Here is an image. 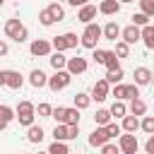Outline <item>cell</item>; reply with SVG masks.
Masks as SVG:
<instances>
[{
    "instance_id": "1",
    "label": "cell",
    "mask_w": 154,
    "mask_h": 154,
    "mask_svg": "<svg viewBox=\"0 0 154 154\" xmlns=\"http://www.w3.org/2000/svg\"><path fill=\"white\" fill-rule=\"evenodd\" d=\"M101 36H103V26H99L96 22H89V24H84V31H82V36H79V43H82L84 48L94 51L96 43L101 41Z\"/></svg>"
},
{
    "instance_id": "2",
    "label": "cell",
    "mask_w": 154,
    "mask_h": 154,
    "mask_svg": "<svg viewBox=\"0 0 154 154\" xmlns=\"http://www.w3.org/2000/svg\"><path fill=\"white\" fill-rule=\"evenodd\" d=\"M14 113H17L19 125H24V128L34 125V120H36V106H34L31 101H19L17 108H14Z\"/></svg>"
},
{
    "instance_id": "3",
    "label": "cell",
    "mask_w": 154,
    "mask_h": 154,
    "mask_svg": "<svg viewBox=\"0 0 154 154\" xmlns=\"http://www.w3.org/2000/svg\"><path fill=\"white\" fill-rule=\"evenodd\" d=\"M70 82H72V75L67 70H55L53 77H48V89L51 91H63L65 87H70Z\"/></svg>"
},
{
    "instance_id": "4",
    "label": "cell",
    "mask_w": 154,
    "mask_h": 154,
    "mask_svg": "<svg viewBox=\"0 0 154 154\" xmlns=\"http://www.w3.org/2000/svg\"><path fill=\"white\" fill-rule=\"evenodd\" d=\"M53 51H70V48H77V43H79V38H77V34H72V31H67V34H60V36H53Z\"/></svg>"
},
{
    "instance_id": "5",
    "label": "cell",
    "mask_w": 154,
    "mask_h": 154,
    "mask_svg": "<svg viewBox=\"0 0 154 154\" xmlns=\"http://www.w3.org/2000/svg\"><path fill=\"white\" fill-rule=\"evenodd\" d=\"M51 51H53V43L48 38H34L29 43V53L34 58H46V55H51Z\"/></svg>"
},
{
    "instance_id": "6",
    "label": "cell",
    "mask_w": 154,
    "mask_h": 154,
    "mask_svg": "<svg viewBox=\"0 0 154 154\" xmlns=\"http://www.w3.org/2000/svg\"><path fill=\"white\" fill-rule=\"evenodd\" d=\"M118 147H120V152H123V154H137L140 142H137L135 132H125V135H120V137H118Z\"/></svg>"
},
{
    "instance_id": "7",
    "label": "cell",
    "mask_w": 154,
    "mask_h": 154,
    "mask_svg": "<svg viewBox=\"0 0 154 154\" xmlns=\"http://www.w3.org/2000/svg\"><path fill=\"white\" fill-rule=\"evenodd\" d=\"M111 96V84L106 79H96L91 87V101H106Z\"/></svg>"
},
{
    "instance_id": "8",
    "label": "cell",
    "mask_w": 154,
    "mask_h": 154,
    "mask_svg": "<svg viewBox=\"0 0 154 154\" xmlns=\"http://www.w3.org/2000/svg\"><path fill=\"white\" fill-rule=\"evenodd\" d=\"M108 140H111V135H108L106 125H96V128H94V132L89 135V144H91V147H103Z\"/></svg>"
},
{
    "instance_id": "9",
    "label": "cell",
    "mask_w": 154,
    "mask_h": 154,
    "mask_svg": "<svg viewBox=\"0 0 154 154\" xmlns=\"http://www.w3.org/2000/svg\"><path fill=\"white\" fill-rule=\"evenodd\" d=\"M87 67H89V63H87V58H82V55H77V58H67V72L75 77V75H82V72H87Z\"/></svg>"
},
{
    "instance_id": "10",
    "label": "cell",
    "mask_w": 154,
    "mask_h": 154,
    "mask_svg": "<svg viewBox=\"0 0 154 154\" xmlns=\"http://www.w3.org/2000/svg\"><path fill=\"white\" fill-rule=\"evenodd\" d=\"M140 38H142V29L135 26V24H128V26L120 31V41H125V43H130V46L137 43Z\"/></svg>"
},
{
    "instance_id": "11",
    "label": "cell",
    "mask_w": 154,
    "mask_h": 154,
    "mask_svg": "<svg viewBox=\"0 0 154 154\" xmlns=\"http://www.w3.org/2000/svg\"><path fill=\"white\" fill-rule=\"evenodd\" d=\"M22 84H24V77L17 70H5V87L17 91V89H22Z\"/></svg>"
},
{
    "instance_id": "12",
    "label": "cell",
    "mask_w": 154,
    "mask_h": 154,
    "mask_svg": "<svg viewBox=\"0 0 154 154\" xmlns=\"http://www.w3.org/2000/svg\"><path fill=\"white\" fill-rule=\"evenodd\" d=\"M96 12H99V7H96V5H84V7H79L77 19H79L82 24H89V22H94V19H96Z\"/></svg>"
},
{
    "instance_id": "13",
    "label": "cell",
    "mask_w": 154,
    "mask_h": 154,
    "mask_svg": "<svg viewBox=\"0 0 154 154\" xmlns=\"http://www.w3.org/2000/svg\"><path fill=\"white\" fill-rule=\"evenodd\" d=\"M29 84H31L34 89H43V87H48V75H46L43 70H31Z\"/></svg>"
},
{
    "instance_id": "14",
    "label": "cell",
    "mask_w": 154,
    "mask_h": 154,
    "mask_svg": "<svg viewBox=\"0 0 154 154\" xmlns=\"http://www.w3.org/2000/svg\"><path fill=\"white\" fill-rule=\"evenodd\" d=\"M99 12L106 14V17H113L120 12V0H101L99 2Z\"/></svg>"
},
{
    "instance_id": "15",
    "label": "cell",
    "mask_w": 154,
    "mask_h": 154,
    "mask_svg": "<svg viewBox=\"0 0 154 154\" xmlns=\"http://www.w3.org/2000/svg\"><path fill=\"white\" fill-rule=\"evenodd\" d=\"M14 118H17L14 108H10V106L0 103V132H2V130H7V125H10V123H12Z\"/></svg>"
},
{
    "instance_id": "16",
    "label": "cell",
    "mask_w": 154,
    "mask_h": 154,
    "mask_svg": "<svg viewBox=\"0 0 154 154\" xmlns=\"http://www.w3.org/2000/svg\"><path fill=\"white\" fill-rule=\"evenodd\" d=\"M132 77H135V84H137V87H144V84L152 82L154 75H152L149 67H135V75H132Z\"/></svg>"
},
{
    "instance_id": "17",
    "label": "cell",
    "mask_w": 154,
    "mask_h": 154,
    "mask_svg": "<svg viewBox=\"0 0 154 154\" xmlns=\"http://www.w3.org/2000/svg\"><path fill=\"white\" fill-rule=\"evenodd\" d=\"M43 137H46V132H43L41 125H29V128H26V140H29L31 144H41Z\"/></svg>"
},
{
    "instance_id": "18",
    "label": "cell",
    "mask_w": 154,
    "mask_h": 154,
    "mask_svg": "<svg viewBox=\"0 0 154 154\" xmlns=\"http://www.w3.org/2000/svg\"><path fill=\"white\" fill-rule=\"evenodd\" d=\"M22 29H24V24H22L19 19H7V22H5V36L12 38V41L17 38V34H19Z\"/></svg>"
},
{
    "instance_id": "19",
    "label": "cell",
    "mask_w": 154,
    "mask_h": 154,
    "mask_svg": "<svg viewBox=\"0 0 154 154\" xmlns=\"http://www.w3.org/2000/svg\"><path fill=\"white\" fill-rule=\"evenodd\" d=\"M48 60H51V67H53V70H65V67H67V58L63 55V51H53V53L48 55Z\"/></svg>"
},
{
    "instance_id": "20",
    "label": "cell",
    "mask_w": 154,
    "mask_h": 154,
    "mask_svg": "<svg viewBox=\"0 0 154 154\" xmlns=\"http://www.w3.org/2000/svg\"><path fill=\"white\" fill-rule=\"evenodd\" d=\"M120 128H123V132H137L140 130V116H125L123 118V123H120Z\"/></svg>"
},
{
    "instance_id": "21",
    "label": "cell",
    "mask_w": 154,
    "mask_h": 154,
    "mask_svg": "<svg viewBox=\"0 0 154 154\" xmlns=\"http://www.w3.org/2000/svg\"><path fill=\"white\" fill-rule=\"evenodd\" d=\"M120 26L116 24V22H106V26H103V38L106 41H116V38H120Z\"/></svg>"
},
{
    "instance_id": "22",
    "label": "cell",
    "mask_w": 154,
    "mask_h": 154,
    "mask_svg": "<svg viewBox=\"0 0 154 154\" xmlns=\"http://www.w3.org/2000/svg\"><path fill=\"white\" fill-rule=\"evenodd\" d=\"M149 51H154V24H147L142 26V38H140Z\"/></svg>"
},
{
    "instance_id": "23",
    "label": "cell",
    "mask_w": 154,
    "mask_h": 154,
    "mask_svg": "<svg viewBox=\"0 0 154 154\" xmlns=\"http://www.w3.org/2000/svg\"><path fill=\"white\" fill-rule=\"evenodd\" d=\"M72 101H75V108H79V111H84V108H89V103H91V94H84V91H77V94L72 96Z\"/></svg>"
},
{
    "instance_id": "24",
    "label": "cell",
    "mask_w": 154,
    "mask_h": 154,
    "mask_svg": "<svg viewBox=\"0 0 154 154\" xmlns=\"http://www.w3.org/2000/svg\"><path fill=\"white\" fill-rule=\"evenodd\" d=\"M53 140H60V142H67L70 140V132H67V123H55V128H53Z\"/></svg>"
},
{
    "instance_id": "25",
    "label": "cell",
    "mask_w": 154,
    "mask_h": 154,
    "mask_svg": "<svg viewBox=\"0 0 154 154\" xmlns=\"http://www.w3.org/2000/svg\"><path fill=\"white\" fill-rule=\"evenodd\" d=\"M108 84H120L123 82V67H116V70H106V77H103Z\"/></svg>"
},
{
    "instance_id": "26",
    "label": "cell",
    "mask_w": 154,
    "mask_h": 154,
    "mask_svg": "<svg viewBox=\"0 0 154 154\" xmlns=\"http://www.w3.org/2000/svg\"><path fill=\"white\" fill-rule=\"evenodd\" d=\"M128 111H130L132 116H144V113H147V103H144L142 99H132V101H130V108H128Z\"/></svg>"
},
{
    "instance_id": "27",
    "label": "cell",
    "mask_w": 154,
    "mask_h": 154,
    "mask_svg": "<svg viewBox=\"0 0 154 154\" xmlns=\"http://www.w3.org/2000/svg\"><path fill=\"white\" fill-rule=\"evenodd\" d=\"M111 96H116V101H125L128 99V84H113V89H111Z\"/></svg>"
},
{
    "instance_id": "28",
    "label": "cell",
    "mask_w": 154,
    "mask_h": 154,
    "mask_svg": "<svg viewBox=\"0 0 154 154\" xmlns=\"http://www.w3.org/2000/svg\"><path fill=\"white\" fill-rule=\"evenodd\" d=\"M108 111H111L113 118H125V116H128V106H125L123 101H113V106H111Z\"/></svg>"
},
{
    "instance_id": "29",
    "label": "cell",
    "mask_w": 154,
    "mask_h": 154,
    "mask_svg": "<svg viewBox=\"0 0 154 154\" xmlns=\"http://www.w3.org/2000/svg\"><path fill=\"white\" fill-rule=\"evenodd\" d=\"M111 118H113V116H111V111H106V108H99V111L94 113V123H96V125H108Z\"/></svg>"
},
{
    "instance_id": "30",
    "label": "cell",
    "mask_w": 154,
    "mask_h": 154,
    "mask_svg": "<svg viewBox=\"0 0 154 154\" xmlns=\"http://www.w3.org/2000/svg\"><path fill=\"white\" fill-rule=\"evenodd\" d=\"M106 70H116V67H120V58L116 55V51H106Z\"/></svg>"
},
{
    "instance_id": "31",
    "label": "cell",
    "mask_w": 154,
    "mask_h": 154,
    "mask_svg": "<svg viewBox=\"0 0 154 154\" xmlns=\"http://www.w3.org/2000/svg\"><path fill=\"white\" fill-rule=\"evenodd\" d=\"M48 154H70V149H67V144H65V142L53 140V142H51V147H48Z\"/></svg>"
},
{
    "instance_id": "32",
    "label": "cell",
    "mask_w": 154,
    "mask_h": 154,
    "mask_svg": "<svg viewBox=\"0 0 154 154\" xmlns=\"http://www.w3.org/2000/svg\"><path fill=\"white\" fill-rule=\"evenodd\" d=\"M140 130L147 132V135H154V116H144L140 120Z\"/></svg>"
},
{
    "instance_id": "33",
    "label": "cell",
    "mask_w": 154,
    "mask_h": 154,
    "mask_svg": "<svg viewBox=\"0 0 154 154\" xmlns=\"http://www.w3.org/2000/svg\"><path fill=\"white\" fill-rule=\"evenodd\" d=\"M140 2V12H144L149 19H154V0H137Z\"/></svg>"
},
{
    "instance_id": "34",
    "label": "cell",
    "mask_w": 154,
    "mask_h": 154,
    "mask_svg": "<svg viewBox=\"0 0 154 154\" xmlns=\"http://www.w3.org/2000/svg\"><path fill=\"white\" fill-rule=\"evenodd\" d=\"M48 10H51V14L55 17V22H63V19H65V10H63V5L51 2V5H48Z\"/></svg>"
},
{
    "instance_id": "35",
    "label": "cell",
    "mask_w": 154,
    "mask_h": 154,
    "mask_svg": "<svg viewBox=\"0 0 154 154\" xmlns=\"http://www.w3.org/2000/svg\"><path fill=\"white\" fill-rule=\"evenodd\" d=\"M38 22H41L43 26H51V24H55V17H53V14H51V10L46 7V10H41V12H38Z\"/></svg>"
},
{
    "instance_id": "36",
    "label": "cell",
    "mask_w": 154,
    "mask_h": 154,
    "mask_svg": "<svg viewBox=\"0 0 154 154\" xmlns=\"http://www.w3.org/2000/svg\"><path fill=\"white\" fill-rule=\"evenodd\" d=\"M65 123L67 125H79V108H67V116H65Z\"/></svg>"
},
{
    "instance_id": "37",
    "label": "cell",
    "mask_w": 154,
    "mask_h": 154,
    "mask_svg": "<svg viewBox=\"0 0 154 154\" xmlns=\"http://www.w3.org/2000/svg\"><path fill=\"white\" fill-rule=\"evenodd\" d=\"M116 55H118V58H128V55H130V43L116 41Z\"/></svg>"
},
{
    "instance_id": "38",
    "label": "cell",
    "mask_w": 154,
    "mask_h": 154,
    "mask_svg": "<svg viewBox=\"0 0 154 154\" xmlns=\"http://www.w3.org/2000/svg\"><path fill=\"white\" fill-rule=\"evenodd\" d=\"M130 19H132V24H135V26H140V29H142V26H147V24H149V17H147V14H144V12H137V14H132V17H130Z\"/></svg>"
},
{
    "instance_id": "39",
    "label": "cell",
    "mask_w": 154,
    "mask_h": 154,
    "mask_svg": "<svg viewBox=\"0 0 154 154\" xmlns=\"http://www.w3.org/2000/svg\"><path fill=\"white\" fill-rule=\"evenodd\" d=\"M51 113H53V106L51 103H38L36 106V116L38 118H51Z\"/></svg>"
},
{
    "instance_id": "40",
    "label": "cell",
    "mask_w": 154,
    "mask_h": 154,
    "mask_svg": "<svg viewBox=\"0 0 154 154\" xmlns=\"http://www.w3.org/2000/svg\"><path fill=\"white\" fill-rule=\"evenodd\" d=\"M65 116H67V108H65V106H58V108H53V113H51V118H53L55 123H65Z\"/></svg>"
},
{
    "instance_id": "41",
    "label": "cell",
    "mask_w": 154,
    "mask_h": 154,
    "mask_svg": "<svg viewBox=\"0 0 154 154\" xmlns=\"http://www.w3.org/2000/svg\"><path fill=\"white\" fill-rule=\"evenodd\" d=\"M91 58H94V63H96V65H103V63H106V51H103V48H94Z\"/></svg>"
},
{
    "instance_id": "42",
    "label": "cell",
    "mask_w": 154,
    "mask_h": 154,
    "mask_svg": "<svg viewBox=\"0 0 154 154\" xmlns=\"http://www.w3.org/2000/svg\"><path fill=\"white\" fill-rule=\"evenodd\" d=\"M106 130H108V135H111V137H120V135H123V128H120L118 123H108V125H106Z\"/></svg>"
},
{
    "instance_id": "43",
    "label": "cell",
    "mask_w": 154,
    "mask_h": 154,
    "mask_svg": "<svg viewBox=\"0 0 154 154\" xmlns=\"http://www.w3.org/2000/svg\"><path fill=\"white\" fill-rule=\"evenodd\" d=\"M101 154H120V147H118V144H111V142H106V144L101 147Z\"/></svg>"
},
{
    "instance_id": "44",
    "label": "cell",
    "mask_w": 154,
    "mask_h": 154,
    "mask_svg": "<svg viewBox=\"0 0 154 154\" xmlns=\"http://www.w3.org/2000/svg\"><path fill=\"white\" fill-rule=\"evenodd\" d=\"M128 99H140V87L137 84H128Z\"/></svg>"
},
{
    "instance_id": "45",
    "label": "cell",
    "mask_w": 154,
    "mask_h": 154,
    "mask_svg": "<svg viewBox=\"0 0 154 154\" xmlns=\"http://www.w3.org/2000/svg\"><path fill=\"white\" fill-rule=\"evenodd\" d=\"M144 152H147V154H154V135L147 137V142H144Z\"/></svg>"
},
{
    "instance_id": "46",
    "label": "cell",
    "mask_w": 154,
    "mask_h": 154,
    "mask_svg": "<svg viewBox=\"0 0 154 154\" xmlns=\"http://www.w3.org/2000/svg\"><path fill=\"white\" fill-rule=\"evenodd\" d=\"M26 38H29V29H26V26H24V29H22V31H19V34H17V38H14V41H17V43H24V41H26Z\"/></svg>"
},
{
    "instance_id": "47",
    "label": "cell",
    "mask_w": 154,
    "mask_h": 154,
    "mask_svg": "<svg viewBox=\"0 0 154 154\" xmlns=\"http://www.w3.org/2000/svg\"><path fill=\"white\" fill-rule=\"evenodd\" d=\"M67 132H70V140H77V135H79V125H67Z\"/></svg>"
},
{
    "instance_id": "48",
    "label": "cell",
    "mask_w": 154,
    "mask_h": 154,
    "mask_svg": "<svg viewBox=\"0 0 154 154\" xmlns=\"http://www.w3.org/2000/svg\"><path fill=\"white\" fill-rule=\"evenodd\" d=\"M67 5H72V7H84V5H89V0H67Z\"/></svg>"
},
{
    "instance_id": "49",
    "label": "cell",
    "mask_w": 154,
    "mask_h": 154,
    "mask_svg": "<svg viewBox=\"0 0 154 154\" xmlns=\"http://www.w3.org/2000/svg\"><path fill=\"white\" fill-rule=\"evenodd\" d=\"M7 53H10V46H7V43L0 38V58H2V55H7Z\"/></svg>"
},
{
    "instance_id": "50",
    "label": "cell",
    "mask_w": 154,
    "mask_h": 154,
    "mask_svg": "<svg viewBox=\"0 0 154 154\" xmlns=\"http://www.w3.org/2000/svg\"><path fill=\"white\" fill-rule=\"evenodd\" d=\"M0 87H5V70H0Z\"/></svg>"
},
{
    "instance_id": "51",
    "label": "cell",
    "mask_w": 154,
    "mask_h": 154,
    "mask_svg": "<svg viewBox=\"0 0 154 154\" xmlns=\"http://www.w3.org/2000/svg\"><path fill=\"white\" fill-rule=\"evenodd\" d=\"M120 2H135V0H120Z\"/></svg>"
},
{
    "instance_id": "52",
    "label": "cell",
    "mask_w": 154,
    "mask_h": 154,
    "mask_svg": "<svg viewBox=\"0 0 154 154\" xmlns=\"http://www.w3.org/2000/svg\"><path fill=\"white\" fill-rule=\"evenodd\" d=\"M2 5H5V0H0V7H2Z\"/></svg>"
},
{
    "instance_id": "53",
    "label": "cell",
    "mask_w": 154,
    "mask_h": 154,
    "mask_svg": "<svg viewBox=\"0 0 154 154\" xmlns=\"http://www.w3.org/2000/svg\"><path fill=\"white\" fill-rule=\"evenodd\" d=\"M38 154H48V152H38Z\"/></svg>"
}]
</instances>
